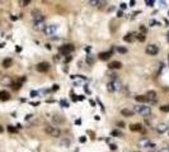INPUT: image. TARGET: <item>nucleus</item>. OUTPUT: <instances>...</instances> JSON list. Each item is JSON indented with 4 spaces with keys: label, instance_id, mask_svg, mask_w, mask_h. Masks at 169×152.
Listing matches in <instances>:
<instances>
[{
    "label": "nucleus",
    "instance_id": "obj_1",
    "mask_svg": "<svg viewBox=\"0 0 169 152\" xmlns=\"http://www.w3.org/2000/svg\"><path fill=\"white\" fill-rule=\"evenodd\" d=\"M33 28L36 30H45L46 28V23H45V18L42 16V14H38L34 16V22H33Z\"/></svg>",
    "mask_w": 169,
    "mask_h": 152
},
{
    "label": "nucleus",
    "instance_id": "obj_2",
    "mask_svg": "<svg viewBox=\"0 0 169 152\" xmlns=\"http://www.w3.org/2000/svg\"><path fill=\"white\" fill-rule=\"evenodd\" d=\"M121 89H122V84L118 80H112L107 84V90L109 92H115V91H118Z\"/></svg>",
    "mask_w": 169,
    "mask_h": 152
},
{
    "label": "nucleus",
    "instance_id": "obj_3",
    "mask_svg": "<svg viewBox=\"0 0 169 152\" xmlns=\"http://www.w3.org/2000/svg\"><path fill=\"white\" fill-rule=\"evenodd\" d=\"M134 112L141 114V116H144V117H146V116H149V114L151 113V108L147 106V105H137V106L134 108Z\"/></svg>",
    "mask_w": 169,
    "mask_h": 152
},
{
    "label": "nucleus",
    "instance_id": "obj_4",
    "mask_svg": "<svg viewBox=\"0 0 169 152\" xmlns=\"http://www.w3.org/2000/svg\"><path fill=\"white\" fill-rule=\"evenodd\" d=\"M45 132L48 133V134L52 136V137H60V134H61V130L57 127H51V126H47L45 128Z\"/></svg>",
    "mask_w": 169,
    "mask_h": 152
},
{
    "label": "nucleus",
    "instance_id": "obj_5",
    "mask_svg": "<svg viewBox=\"0 0 169 152\" xmlns=\"http://www.w3.org/2000/svg\"><path fill=\"white\" fill-rule=\"evenodd\" d=\"M59 51H60V53H62V54H65V56H69V54L74 51V46H72V44H64V46H61V47L59 48Z\"/></svg>",
    "mask_w": 169,
    "mask_h": 152
},
{
    "label": "nucleus",
    "instance_id": "obj_6",
    "mask_svg": "<svg viewBox=\"0 0 169 152\" xmlns=\"http://www.w3.org/2000/svg\"><path fill=\"white\" fill-rule=\"evenodd\" d=\"M57 24H50V26H46V28H45V33L47 34V36H52V34H55L56 32H57Z\"/></svg>",
    "mask_w": 169,
    "mask_h": 152
},
{
    "label": "nucleus",
    "instance_id": "obj_7",
    "mask_svg": "<svg viewBox=\"0 0 169 152\" xmlns=\"http://www.w3.org/2000/svg\"><path fill=\"white\" fill-rule=\"evenodd\" d=\"M36 68H37V71L38 72H47L48 70H50V65L47 64V62H40L38 65L36 66Z\"/></svg>",
    "mask_w": 169,
    "mask_h": 152
},
{
    "label": "nucleus",
    "instance_id": "obj_8",
    "mask_svg": "<svg viewBox=\"0 0 169 152\" xmlns=\"http://www.w3.org/2000/svg\"><path fill=\"white\" fill-rule=\"evenodd\" d=\"M158 52H159V48H158V46H155V44H149V46L146 47V53L150 54V56H155Z\"/></svg>",
    "mask_w": 169,
    "mask_h": 152
},
{
    "label": "nucleus",
    "instance_id": "obj_9",
    "mask_svg": "<svg viewBox=\"0 0 169 152\" xmlns=\"http://www.w3.org/2000/svg\"><path fill=\"white\" fill-rule=\"evenodd\" d=\"M145 96L150 100V103H155V100H156V92L153 91V90H150V91H147V94L145 95Z\"/></svg>",
    "mask_w": 169,
    "mask_h": 152
},
{
    "label": "nucleus",
    "instance_id": "obj_10",
    "mask_svg": "<svg viewBox=\"0 0 169 152\" xmlns=\"http://www.w3.org/2000/svg\"><path fill=\"white\" fill-rule=\"evenodd\" d=\"M108 67L112 68V70H117V68H121L122 67V64L120 61H112L108 64Z\"/></svg>",
    "mask_w": 169,
    "mask_h": 152
},
{
    "label": "nucleus",
    "instance_id": "obj_11",
    "mask_svg": "<svg viewBox=\"0 0 169 152\" xmlns=\"http://www.w3.org/2000/svg\"><path fill=\"white\" fill-rule=\"evenodd\" d=\"M168 124L166 123H159L158 126H156V130L159 132V133H164V132H166L168 130Z\"/></svg>",
    "mask_w": 169,
    "mask_h": 152
},
{
    "label": "nucleus",
    "instance_id": "obj_12",
    "mask_svg": "<svg viewBox=\"0 0 169 152\" xmlns=\"http://www.w3.org/2000/svg\"><path fill=\"white\" fill-rule=\"evenodd\" d=\"M88 4L92 5V6H99L101 8V6H103L106 4V2H101V0H89Z\"/></svg>",
    "mask_w": 169,
    "mask_h": 152
},
{
    "label": "nucleus",
    "instance_id": "obj_13",
    "mask_svg": "<svg viewBox=\"0 0 169 152\" xmlns=\"http://www.w3.org/2000/svg\"><path fill=\"white\" fill-rule=\"evenodd\" d=\"M10 99V94L5 90H2L0 91V100H3V102H7Z\"/></svg>",
    "mask_w": 169,
    "mask_h": 152
},
{
    "label": "nucleus",
    "instance_id": "obj_14",
    "mask_svg": "<svg viewBox=\"0 0 169 152\" xmlns=\"http://www.w3.org/2000/svg\"><path fill=\"white\" fill-rule=\"evenodd\" d=\"M112 56V51H108V52H102V53H99V58L101 60H103V61H106V60H108L109 57Z\"/></svg>",
    "mask_w": 169,
    "mask_h": 152
},
{
    "label": "nucleus",
    "instance_id": "obj_15",
    "mask_svg": "<svg viewBox=\"0 0 169 152\" xmlns=\"http://www.w3.org/2000/svg\"><path fill=\"white\" fill-rule=\"evenodd\" d=\"M149 144H150V141H149L147 138H141V140L139 141V146H140V147L147 148V147H149Z\"/></svg>",
    "mask_w": 169,
    "mask_h": 152
},
{
    "label": "nucleus",
    "instance_id": "obj_16",
    "mask_svg": "<svg viewBox=\"0 0 169 152\" xmlns=\"http://www.w3.org/2000/svg\"><path fill=\"white\" fill-rule=\"evenodd\" d=\"M135 99H136V102H139V103H150V100L145 96V95H137Z\"/></svg>",
    "mask_w": 169,
    "mask_h": 152
},
{
    "label": "nucleus",
    "instance_id": "obj_17",
    "mask_svg": "<svg viewBox=\"0 0 169 152\" xmlns=\"http://www.w3.org/2000/svg\"><path fill=\"white\" fill-rule=\"evenodd\" d=\"M134 110H130V109H122L121 110V114L122 116H125V117H132L134 116Z\"/></svg>",
    "mask_w": 169,
    "mask_h": 152
},
{
    "label": "nucleus",
    "instance_id": "obj_18",
    "mask_svg": "<svg viewBox=\"0 0 169 152\" xmlns=\"http://www.w3.org/2000/svg\"><path fill=\"white\" fill-rule=\"evenodd\" d=\"M12 65H13V60H12V58H5V60L3 61V66H4L5 68H9Z\"/></svg>",
    "mask_w": 169,
    "mask_h": 152
},
{
    "label": "nucleus",
    "instance_id": "obj_19",
    "mask_svg": "<svg viewBox=\"0 0 169 152\" xmlns=\"http://www.w3.org/2000/svg\"><path fill=\"white\" fill-rule=\"evenodd\" d=\"M130 129L134 130V132H136V130H142V126L139 124V123H136V124H132V126H131Z\"/></svg>",
    "mask_w": 169,
    "mask_h": 152
},
{
    "label": "nucleus",
    "instance_id": "obj_20",
    "mask_svg": "<svg viewBox=\"0 0 169 152\" xmlns=\"http://www.w3.org/2000/svg\"><path fill=\"white\" fill-rule=\"evenodd\" d=\"M123 41H125V42H132V41H134V34H132V33L126 34V36L123 37Z\"/></svg>",
    "mask_w": 169,
    "mask_h": 152
},
{
    "label": "nucleus",
    "instance_id": "obj_21",
    "mask_svg": "<svg viewBox=\"0 0 169 152\" xmlns=\"http://www.w3.org/2000/svg\"><path fill=\"white\" fill-rule=\"evenodd\" d=\"M52 120H53L55 123H57V124H60V123H64V118H61L60 116H55V117L52 118Z\"/></svg>",
    "mask_w": 169,
    "mask_h": 152
},
{
    "label": "nucleus",
    "instance_id": "obj_22",
    "mask_svg": "<svg viewBox=\"0 0 169 152\" xmlns=\"http://www.w3.org/2000/svg\"><path fill=\"white\" fill-rule=\"evenodd\" d=\"M70 143H71V142H70V140L65 138V140H62V141L60 142V146H61V147H69V146H70Z\"/></svg>",
    "mask_w": 169,
    "mask_h": 152
},
{
    "label": "nucleus",
    "instance_id": "obj_23",
    "mask_svg": "<svg viewBox=\"0 0 169 152\" xmlns=\"http://www.w3.org/2000/svg\"><path fill=\"white\" fill-rule=\"evenodd\" d=\"M87 62H88L89 65H93V64H94V57H93L92 54H88V56H87Z\"/></svg>",
    "mask_w": 169,
    "mask_h": 152
},
{
    "label": "nucleus",
    "instance_id": "obj_24",
    "mask_svg": "<svg viewBox=\"0 0 169 152\" xmlns=\"http://www.w3.org/2000/svg\"><path fill=\"white\" fill-rule=\"evenodd\" d=\"M117 52L125 54V53H127V48H125V47H117Z\"/></svg>",
    "mask_w": 169,
    "mask_h": 152
},
{
    "label": "nucleus",
    "instance_id": "obj_25",
    "mask_svg": "<svg viewBox=\"0 0 169 152\" xmlns=\"http://www.w3.org/2000/svg\"><path fill=\"white\" fill-rule=\"evenodd\" d=\"M136 38H137L140 42H144V41H145V36H144V33H139V34L136 36Z\"/></svg>",
    "mask_w": 169,
    "mask_h": 152
},
{
    "label": "nucleus",
    "instance_id": "obj_26",
    "mask_svg": "<svg viewBox=\"0 0 169 152\" xmlns=\"http://www.w3.org/2000/svg\"><path fill=\"white\" fill-rule=\"evenodd\" d=\"M60 105L62 106V108H69V103L65 100V99H62V100H60Z\"/></svg>",
    "mask_w": 169,
    "mask_h": 152
},
{
    "label": "nucleus",
    "instance_id": "obj_27",
    "mask_svg": "<svg viewBox=\"0 0 169 152\" xmlns=\"http://www.w3.org/2000/svg\"><path fill=\"white\" fill-rule=\"evenodd\" d=\"M112 136H115V137H122V133L120 130H113V132H112Z\"/></svg>",
    "mask_w": 169,
    "mask_h": 152
},
{
    "label": "nucleus",
    "instance_id": "obj_28",
    "mask_svg": "<svg viewBox=\"0 0 169 152\" xmlns=\"http://www.w3.org/2000/svg\"><path fill=\"white\" fill-rule=\"evenodd\" d=\"M160 110H161L163 113H168V112H169V105H163V106H160Z\"/></svg>",
    "mask_w": 169,
    "mask_h": 152
},
{
    "label": "nucleus",
    "instance_id": "obj_29",
    "mask_svg": "<svg viewBox=\"0 0 169 152\" xmlns=\"http://www.w3.org/2000/svg\"><path fill=\"white\" fill-rule=\"evenodd\" d=\"M145 4H146L147 6H154L155 2H154V0H146V2H145Z\"/></svg>",
    "mask_w": 169,
    "mask_h": 152
},
{
    "label": "nucleus",
    "instance_id": "obj_30",
    "mask_svg": "<svg viewBox=\"0 0 169 152\" xmlns=\"http://www.w3.org/2000/svg\"><path fill=\"white\" fill-rule=\"evenodd\" d=\"M12 88L14 90H19L21 89V82H17V84H12Z\"/></svg>",
    "mask_w": 169,
    "mask_h": 152
},
{
    "label": "nucleus",
    "instance_id": "obj_31",
    "mask_svg": "<svg viewBox=\"0 0 169 152\" xmlns=\"http://www.w3.org/2000/svg\"><path fill=\"white\" fill-rule=\"evenodd\" d=\"M8 130H9L10 133H15V132H17V128H14L13 126H9V127H8Z\"/></svg>",
    "mask_w": 169,
    "mask_h": 152
},
{
    "label": "nucleus",
    "instance_id": "obj_32",
    "mask_svg": "<svg viewBox=\"0 0 169 152\" xmlns=\"http://www.w3.org/2000/svg\"><path fill=\"white\" fill-rule=\"evenodd\" d=\"M37 95H38V91H36V90H32L31 91V96L34 98V96H37Z\"/></svg>",
    "mask_w": 169,
    "mask_h": 152
},
{
    "label": "nucleus",
    "instance_id": "obj_33",
    "mask_svg": "<svg viewBox=\"0 0 169 152\" xmlns=\"http://www.w3.org/2000/svg\"><path fill=\"white\" fill-rule=\"evenodd\" d=\"M59 89H60V86H59L57 84H55V85H52V90H53V91H56V90H59Z\"/></svg>",
    "mask_w": 169,
    "mask_h": 152
},
{
    "label": "nucleus",
    "instance_id": "obj_34",
    "mask_svg": "<svg viewBox=\"0 0 169 152\" xmlns=\"http://www.w3.org/2000/svg\"><path fill=\"white\" fill-rule=\"evenodd\" d=\"M120 8H121V9L123 10V9H126V8H127V4H125V3H122V4L120 5Z\"/></svg>",
    "mask_w": 169,
    "mask_h": 152
},
{
    "label": "nucleus",
    "instance_id": "obj_35",
    "mask_svg": "<svg viewBox=\"0 0 169 152\" xmlns=\"http://www.w3.org/2000/svg\"><path fill=\"white\" fill-rule=\"evenodd\" d=\"M21 4L24 6V5H27V4H29V0H24V2H21Z\"/></svg>",
    "mask_w": 169,
    "mask_h": 152
},
{
    "label": "nucleus",
    "instance_id": "obj_36",
    "mask_svg": "<svg viewBox=\"0 0 169 152\" xmlns=\"http://www.w3.org/2000/svg\"><path fill=\"white\" fill-rule=\"evenodd\" d=\"M109 148H111V150H112V151H115V150H116V148H117V147H116V144H113V143H112V144H111V146H109Z\"/></svg>",
    "mask_w": 169,
    "mask_h": 152
},
{
    "label": "nucleus",
    "instance_id": "obj_37",
    "mask_svg": "<svg viewBox=\"0 0 169 152\" xmlns=\"http://www.w3.org/2000/svg\"><path fill=\"white\" fill-rule=\"evenodd\" d=\"M159 4H160V8H165V2H159Z\"/></svg>",
    "mask_w": 169,
    "mask_h": 152
},
{
    "label": "nucleus",
    "instance_id": "obj_38",
    "mask_svg": "<svg viewBox=\"0 0 169 152\" xmlns=\"http://www.w3.org/2000/svg\"><path fill=\"white\" fill-rule=\"evenodd\" d=\"M117 16H118V18H122V16H123V13H122L121 10H120V12H117Z\"/></svg>",
    "mask_w": 169,
    "mask_h": 152
},
{
    "label": "nucleus",
    "instance_id": "obj_39",
    "mask_svg": "<svg viewBox=\"0 0 169 152\" xmlns=\"http://www.w3.org/2000/svg\"><path fill=\"white\" fill-rule=\"evenodd\" d=\"M84 90H85V91H87V92H88V94H89V92H90V90H89V88H88V86H87V85H85V86H84Z\"/></svg>",
    "mask_w": 169,
    "mask_h": 152
},
{
    "label": "nucleus",
    "instance_id": "obj_40",
    "mask_svg": "<svg viewBox=\"0 0 169 152\" xmlns=\"http://www.w3.org/2000/svg\"><path fill=\"white\" fill-rule=\"evenodd\" d=\"M85 141H87V138H85V137H80V142H81V143H84Z\"/></svg>",
    "mask_w": 169,
    "mask_h": 152
},
{
    "label": "nucleus",
    "instance_id": "obj_41",
    "mask_svg": "<svg viewBox=\"0 0 169 152\" xmlns=\"http://www.w3.org/2000/svg\"><path fill=\"white\" fill-rule=\"evenodd\" d=\"M65 61H66V62H69V61H71V56H69V57L66 56V58H65Z\"/></svg>",
    "mask_w": 169,
    "mask_h": 152
},
{
    "label": "nucleus",
    "instance_id": "obj_42",
    "mask_svg": "<svg viewBox=\"0 0 169 152\" xmlns=\"http://www.w3.org/2000/svg\"><path fill=\"white\" fill-rule=\"evenodd\" d=\"M118 127H121V128L125 127V123H123V122H120V123H118Z\"/></svg>",
    "mask_w": 169,
    "mask_h": 152
},
{
    "label": "nucleus",
    "instance_id": "obj_43",
    "mask_svg": "<svg viewBox=\"0 0 169 152\" xmlns=\"http://www.w3.org/2000/svg\"><path fill=\"white\" fill-rule=\"evenodd\" d=\"M135 5V2H134V0H131V2H130V6H134Z\"/></svg>",
    "mask_w": 169,
    "mask_h": 152
},
{
    "label": "nucleus",
    "instance_id": "obj_44",
    "mask_svg": "<svg viewBox=\"0 0 169 152\" xmlns=\"http://www.w3.org/2000/svg\"><path fill=\"white\" fill-rule=\"evenodd\" d=\"M15 50H17V52H21V51H22V48H21V47H17Z\"/></svg>",
    "mask_w": 169,
    "mask_h": 152
},
{
    "label": "nucleus",
    "instance_id": "obj_45",
    "mask_svg": "<svg viewBox=\"0 0 169 152\" xmlns=\"http://www.w3.org/2000/svg\"><path fill=\"white\" fill-rule=\"evenodd\" d=\"M3 130H4V129H3V127L0 126V133H3Z\"/></svg>",
    "mask_w": 169,
    "mask_h": 152
},
{
    "label": "nucleus",
    "instance_id": "obj_46",
    "mask_svg": "<svg viewBox=\"0 0 169 152\" xmlns=\"http://www.w3.org/2000/svg\"><path fill=\"white\" fill-rule=\"evenodd\" d=\"M166 40H168V42H169V32H168V34H166Z\"/></svg>",
    "mask_w": 169,
    "mask_h": 152
},
{
    "label": "nucleus",
    "instance_id": "obj_47",
    "mask_svg": "<svg viewBox=\"0 0 169 152\" xmlns=\"http://www.w3.org/2000/svg\"><path fill=\"white\" fill-rule=\"evenodd\" d=\"M168 61H169V54H168Z\"/></svg>",
    "mask_w": 169,
    "mask_h": 152
},
{
    "label": "nucleus",
    "instance_id": "obj_48",
    "mask_svg": "<svg viewBox=\"0 0 169 152\" xmlns=\"http://www.w3.org/2000/svg\"><path fill=\"white\" fill-rule=\"evenodd\" d=\"M168 151H169V146H168Z\"/></svg>",
    "mask_w": 169,
    "mask_h": 152
}]
</instances>
